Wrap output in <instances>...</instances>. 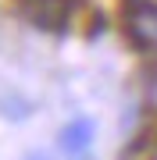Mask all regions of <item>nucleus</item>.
Segmentation results:
<instances>
[{
	"label": "nucleus",
	"instance_id": "f03ea898",
	"mask_svg": "<svg viewBox=\"0 0 157 160\" xmlns=\"http://www.w3.org/2000/svg\"><path fill=\"white\" fill-rule=\"evenodd\" d=\"M89 139H93V121H86V118H79V121H71V125H64V132H61V149L64 153H82V149L89 146Z\"/></svg>",
	"mask_w": 157,
	"mask_h": 160
},
{
	"label": "nucleus",
	"instance_id": "20e7f679",
	"mask_svg": "<svg viewBox=\"0 0 157 160\" xmlns=\"http://www.w3.org/2000/svg\"><path fill=\"white\" fill-rule=\"evenodd\" d=\"M25 160H50V157H47V153H29Z\"/></svg>",
	"mask_w": 157,
	"mask_h": 160
},
{
	"label": "nucleus",
	"instance_id": "f257e3e1",
	"mask_svg": "<svg viewBox=\"0 0 157 160\" xmlns=\"http://www.w3.org/2000/svg\"><path fill=\"white\" fill-rule=\"evenodd\" d=\"M125 29L132 36L136 46L143 50H157V4H132V11L125 18Z\"/></svg>",
	"mask_w": 157,
	"mask_h": 160
},
{
	"label": "nucleus",
	"instance_id": "7ed1b4c3",
	"mask_svg": "<svg viewBox=\"0 0 157 160\" xmlns=\"http://www.w3.org/2000/svg\"><path fill=\"white\" fill-rule=\"evenodd\" d=\"M25 14H29L36 25H43V29H57L64 7H61V0H29V4H25Z\"/></svg>",
	"mask_w": 157,
	"mask_h": 160
}]
</instances>
